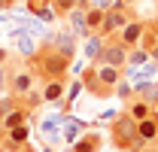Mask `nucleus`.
Instances as JSON below:
<instances>
[{"mask_svg":"<svg viewBox=\"0 0 158 152\" xmlns=\"http://www.w3.org/2000/svg\"><path fill=\"white\" fill-rule=\"evenodd\" d=\"M73 58H76V55L61 52V49H55V46L46 40V43L37 49V55L31 58V67L37 70V76L43 79V82H49V79H67Z\"/></svg>","mask_w":158,"mask_h":152,"instance_id":"obj_1","label":"nucleus"},{"mask_svg":"<svg viewBox=\"0 0 158 152\" xmlns=\"http://www.w3.org/2000/svg\"><path fill=\"white\" fill-rule=\"evenodd\" d=\"M110 143H113L116 149H122V152H143L146 149V143L140 140V134H137V122L125 113V110H122V113L113 119V125H110Z\"/></svg>","mask_w":158,"mask_h":152,"instance_id":"obj_2","label":"nucleus"},{"mask_svg":"<svg viewBox=\"0 0 158 152\" xmlns=\"http://www.w3.org/2000/svg\"><path fill=\"white\" fill-rule=\"evenodd\" d=\"M34 88H37V70L31 67V61H27V64H19V67H12V64H9V82H6L9 97L21 100V97L31 95Z\"/></svg>","mask_w":158,"mask_h":152,"instance_id":"obj_3","label":"nucleus"},{"mask_svg":"<svg viewBox=\"0 0 158 152\" xmlns=\"http://www.w3.org/2000/svg\"><path fill=\"white\" fill-rule=\"evenodd\" d=\"M128 55H131V49H128V46H122L116 37H106V46H103V52H100L98 61H91V64H110V67H118V70H125V67H128Z\"/></svg>","mask_w":158,"mask_h":152,"instance_id":"obj_4","label":"nucleus"},{"mask_svg":"<svg viewBox=\"0 0 158 152\" xmlns=\"http://www.w3.org/2000/svg\"><path fill=\"white\" fill-rule=\"evenodd\" d=\"M128 21H134V9H128V6H110L106 9V19H103V27H100V34L103 37H116L118 31L128 24Z\"/></svg>","mask_w":158,"mask_h":152,"instance_id":"obj_5","label":"nucleus"},{"mask_svg":"<svg viewBox=\"0 0 158 152\" xmlns=\"http://www.w3.org/2000/svg\"><path fill=\"white\" fill-rule=\"evenodd\" d=\"M143 34H146V21H128L122 31L116 34V40L122 46H128V49H140V43H143Z\"/></svg>","mask_w":158,"mask_h":152,"instance_id":"obj_6","label":"nucleus"},{"mask_svg":"<svg viewBox=\"0 0 158 152\" xmlns=\"http://www.w3.org/2000/svg\"><path fill=\"white\" fill-rule=\"evenodd\" d=\"M94 73H98V82H100V88H103L106 97L113 95V88L125 79V73H122L118 67H110V64H94Z\"/></svg>","mask_w":158,"mask_h":152,"instance_id":"obj_7","label":"nucleus"},{"mask_svg":"<svg viewBox=\"0 0 158 152\" xmlns=\"http://www.w3.org/2000/svg\"><path fill=\"white\" fill-rule=\"evenodd\" d=\"M67 79H49V82H43V103H61L64 97H67Z\"/></svg>","mask_w":158,"mask_h":152,"instance_id":"obj_8","label":"nucleus"},{"mask_svg":"<svg viewBox=\"0 0 158 152\" xmlns=\"http://www.w3.org/2000/svg\"><path fill=\"white\" fill-rule=\"evenodd\" d=\"M27 116H31V110L27 107H21V103H15L9 113L3 116V122H0V131H12V128H21V125H27Z\"/></svg>","mask_w":158,"mask_h":152,"instance_id":"obj_9","label":"nucleus"},{"mask_svg":"<svg viewBox=\"0 0 158 152\" xmlns=\"http://www.w3.org/2000/svg\"><path fill=\"white\" fill-rule=\"evenodd\" d=\"M137 134L146 146H158V113H152L149 119L137 122Z\"/></svg>","mask_w":158,"mask_h":152,"instance_id":"obj_10","label":"nucleus"},{"mask_svg":"<svg viewBox=\"0 0 158 152\" xmlns=\"http://www.w3.org/2000/svg\"><path fill=\"white\" fill-rule=\"evenodd\" d=\"M49 43H52L55 49H61V52H70V55H76V52H79V46H76L79 37L70 31V27H67V31H58V34H52Z\"/></svg>","mask_w":158,"mask_h":152,"instance_id":"obj_11","label":"nucleus"},{"mask_svg":"<svg viewBox=\"0 0 158 152\" xmlns=\"http://www.w3.org/2000/svg\"><path fill=\"white\" fill-rule=\"evenodd\" d=\"M100 146H103V134L100 131H85L76 143H73L70 152H100Z\"/></svg>","mask_w":158,"mask_h":152,"instance_id":"obj_12","label":"nucleus"},{"mask_svg":"<svg viewBox=\"0 0 158 152\" xmlns=\"http://www.w3.org/2000/svg\"><path fill=\"white\" fill-rule=\"evenodd\" d=\"M125 113L131 116L134 122H143V119H149V116L155 113V107H152V103H146V100H140V97H131V100L125 103Z\"/></svg>","mask_w":158,"mask_h":152,"instance_id":"obj_13","label":"nucleus"},{"mask_svg":"<svg viewBox=\"0 0 158 152\" xmlns=\"http://www.w3.org/2000/svg\"><path fill=\"white\" fill-rule=\"evenodd\" d=\"M103 46H106V37L103 34H88L85 43H82V52H85L88 61H98V55L103 52Z\"/></svg>","mask_w":158,"mask_h":152,"instance_id":"obj_14","label":"nucleus"},{"mask_svg":"<svg viewBox=\"0 0 158 152\" xmlns=\"http://www.w3.org/2000/svg\"><path fill=\"white\" fill-rule=\"evenodd\" d=\"M12 37H15V49H19V55L24 58V61H31V58L37 55V43L27 37L24 31H12Z\"/></svg>","mask_w":158,"mask_h":152,"instance_id":"obj_15","label":"nucleus"},{"mask_svg":"<svg viewBox=\"0 0 158 152\" xmlns=\"http://www.w3.org/2000/svg\"><path fill=\"white\" fill-rule=\"evenodd\" d=\"M103 19H106V9H100V6H88V9H85V27H88V34H100Z\"/></svg>","mask_w":158,"mask_h":152,"instance_id":"obj_16","label":"nucleus"},{"mask_svg":"<svg viewBox=\"0 0 158 152\" xmlns=\"http://www.w3.org/2000/svg\"><path fill=\"white\" fill-rule=\"evenodd\" d=\"M79 79H82V88H85V91H91L94 97H106V95H103V88H100V82H98V73H94V64H91V67H85Z\"/></svg>","mask_w":158,"mask_h":152,"instance_id":"obj_17","label":"nucleus"},{"mask_svg":"<svg viewBox=\"0 0 158 152\" xmlns=\"http://www.w3.org/2000/svg\"><path fill=\"white\" fill-rule=\"evenodd\" d=\"M67 21H70V31H73L79 40L88 37V27H85V9H73V12L67 15Z\"/></svg>","mask_w":158,"mask_h":152,"instance_id":"obj_18","label":"nucleus"},{"mask_svg":"<svg viewBox=\"0 0 158 152\" xmlns=\"http://www.w3.org/2000/svg\"><path fill=\"white\" fill-rule=\"evenodd\" d=\"M82 134H85V122H79V119H70V122H67V128H64V140L73 146V143H76Z\"/></svg>","mask_w":158,"mask_h":152,"instance_id":"obj_19","label":"nucleus"},{"mask_svg":"<svg viewBox=\"0 0 158 152\" xmlns=\"http://www.w3.org/2000/svg\"><path fill=\"white\" fill-rule=\"evenodd\" d=\"M76 9V0H52V12H55V19L67 21V15Z\"/></svg>","mask_w":158,"mask_h":152,"instance_id":"obj_20","label":"nucleus"},{"mask_svg":"<svg viewBox=\"0 0 158 152\" xmlns=\"http://www.w3.org/2000/svg\"><path fill=\"white\" fill-rule=\"evenodd\" d=\"M149 61H152V58H149L146 49H131V55H128V67H134V70H137V67L149 64Z\"/></svg>","mask_w":158,"mask_h":152,"instance_id":"obj_21","label":"nucleus"},{"mask_svg":"<svg viewBox=\"0 0 158 152\" xmlns=\"http://www.w3.org/2000/svg\"><path fill=\"white\" fill-rule=\"evenodd\" d=\"M113 95H116V97H122V100H131V97H134V85H131L128 79H122L116 88H113Z\"/></svg>","mask_w":158,"mask_h":152,"instance_id":"obj_22","label":"nucleus"},{"mask_svg":"<svg viewBox=\"0 0 158 152\" xmlns=\"http://www.w3.org/2000/svg\"><path fill=\"white\" fill-rule=\"evenodd\" d=\"M15 103H19V100H15V97H0V122H3V116L9 113V110H12V107H15Z\"/></svg>","mask_w":158,"mask_h":152,"instance_id":"obj_23","label":"nucleus"},{"mask_svg":"<svg viewBox=\"0 0 158 152\" xmlns=\"http://www.w3.org/2000/svg\"><path fill=\"white\" fill-rule=\"evenodd\" d=\"M12 64V49H3L0 46V67H9Z\"/></svg>","mask_w":158,"mask_h":152,"instance_id":"obj_24","label":"nucleus"},{"mask_svg":"<svg viewBox=\"0 0 158 152\" xmlns=\"http://www.w3.org/2000/svg\"><path fill=\"white\" fill-rule=\"evenodd\" d=\"M6 82H9V67H0V88H6Z\"/></svg>","mask_w":158,"mask_h":152,"instance_id":"obj_25","label":"nucleus"},{"mask_svg":"<svg viewBox=\"0 0 158 152\" xmlns=\"http://www.w3.org/2000/svg\"><path fill=\"white\" fill-rule=\"evenodd\" d=\"M91 6H100V9H110V6H116L113 0H91Z\"/></svg>","mask_w":158,"mask_h":152,"instance_id":"obj_26","label":"nucleus"},{"mask_svg":"<svg viewBox=\"0 0 158 152\" xmlns=\"http://www.w3.org/2000/svg\"><path fill=\"white\" fill-rule=\"evenodd\" d=\"M116 3H118V6H128V9H134L140 0H116Z\"/></svg>","mask_w":158,"mask_h":152,"instance_id":"obj_27","label":"nucleus"},{"mask_svg":"<svg viewBox=\"0 0 158 152\" xmlns=\"http://www.w3.org/2000/svg\"><path fill=\"white\" fill-rule=\"evenodd\" d=\"M149 58H152V61H155V64H158V43H155V46H152V49H149Z\"/></svg>","mask_w":158,"mask_h":152,"instance_id":"obj_28","label":"nucleus"},{"mask_svg":"<svg viewBox=\"0 0 158 152\" xmlns=\"http://www.w3.org/2000/svg\"><path fill=\"white\" fill-rule=\"evenodd\" d=\"M91 6V0H76V9H88Z\"/></svg>","mask_w":158,"mask_h":152,"instance_id":"obj_29","label":"nucleus"},{"mask_svg":"<svg viewBox=\"0 0 158 152\" xmlns=\"http://www.w3.org/2000/svg\"><path fill=\"white\" fill-rule=\"evenodd\" d=\"M19 152H40V149H37V146H31V143H24V146H21Z\"/></svg>","mask_w":158,"mask_h":152,"instance_id":"obj_30","label":"nucleus"},{"mask_svg":"<svg viewBox=\"0 0 158 152\" xmlns=\"http://www.w3.org/2000/svg\"><path fill=\"white\" fill-rule=\"evenodd\" d=\"M3 3H6V9H12L15 3H21V0H3Z\"/></svg>","mask_w":158,"mask_h":152,"instance_id":"obj_31","label":"nucleus"},{"mask_svg":"<svg viewBox=\"0 0 158 152\" xmlns=\"http://www.w3.org/2000/svg\"><path fill=\"white\" fill-rule=\"evenodd\" d=\"M6 149V137H3V131H0V152Z\"/></svg>","mask_w":158,"mask_h":152,"instance_id":"obj_32","label":"nucleus"},{"mask_svg":"<svg viewBox=\"0 0 158 152\" xmlns=\"http://www.w3.org/2000/svg\"><path fill=\"white\" fill-rule=\"evenodd\" d=\"M143 152H158V146H146V149H143Z\"/></svg>","mask_w":158,"mask_h":152,"instance_id":"obj_33","label":"nucleus"},{"mask_svg":"<svg viewBox=\"0 0 158 152\" xmlns=\"http://www.w3.org/2000/svg\"><path fill=\"white\" fill-rule=\"evenodd\" d=\"M152 107H155V113H158V95H155V100H152Z\"/></svg>","mask_w":158,"mask_h":152,"instance_id":"obj_34","label":"nucleus"},{"mask_svg":"<svg viewBox=\"0 0 158 152\" xmlns=\"http://www.w3.org/2000/svg\"><path fill=\"white\" fill-rule=\"evenodd\" d=\"M3 9H6V3H3V0H0V12H3Z\"/></svg>","mask_w":158,"mask_h":152,"instance_id":"obj_35","label":"nucleus"}]
</instances>
